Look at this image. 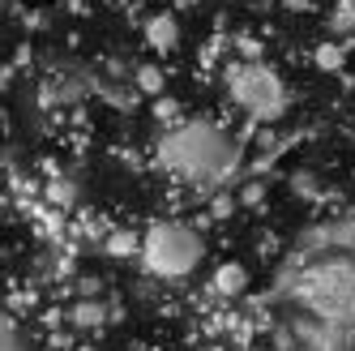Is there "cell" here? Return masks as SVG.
I'll use <instances>...</instances> for the list:
<instances>
[{
	"mask_svg": "<svg viewBox=\"0 0 355 351\" xmlns=\"http://www.w3.org/2000/svg\"><path fill=\"white\" fill-rule=\"evenodd\" d=\"M159 163L175 176V180L210 189V185L227 180V176L236 171L240 146L227 129H218L214 120H184V124H175V129L163 133Z\"/></svg>",
	"mask_w": 355,
	"mask_h": 351,
	"instance_id": "cell-1",
	"label": "cell"
},
{
	"mask_svg": "<svg viewBox=\"0 0 355 351\" xmlns=\"http://www.w3.org/2000/svg\"><path fill=\"white\" fill-rule=\"evenodd\" d=\"M141 266L155 274V279H184V274H193L201 266V257H206V244H201L197 228H189V223H155L150 228V236L141 240Z\"/></svg>",
	"mask_w": 355,
	"mask_h": 351,
	"instance_id": "cell-2",
	"label": "cell"
},
{
	"mask_svg": "<svg viewBox=\"0 0 355 351\" xmlns=\"http://www.w3.org/2000/svg\"><path fill=\"white\" fill-rule=\"evenodd\" d=\"M232 99H236L244 112L261 116V120H270V116H278V112L287 108L283 82H278L270 69H261V65H240L232 73Z\"/></svg>",
	"mask_w": 355,
	"mask_h": 351,
	"instance_id": "cell-3",
	"label": "cell"
},
{
	"mask_svg": "<svg viewBox=\"0 0 355 351\" xmlns=\"http://www.w3.org/2000/svg\"><path fill=\"white\" fill-rule=\"evenodd\" d=\"M244 283H248V274H244V266H240V262L218 266V270H214V279H210V287H214L218 296H240V291H244Z\"/></svg>",
	"mask_w": 355,
	"mask_h": 351,
	"instance_id": "cell-4",
	"label": "cell"
},
{
	"mask_svg": "<svg viewBox=\"0 0 355 351\" xmlns=\"http://www.w3.org/2000/svg\"><path fill=\"white\" fill-rule=\"evenodd\" d=\"M175 35H180V31H175V17H171V13H159V17H150V26H146V39L155 43V47H171V43H175Z\"/></svg>",
	"mask_w": 355,
	"mask_h": 351,
	"instance_id": "cell-5",
	"label": "cell"
},
{
	"mask_svg": "<svg viewBox=\"0 0 355 351\" xmlns=\"http://www.w3.org/2000/svg\"><path fill=\"white\" fill-rule=\"evenodd\" d=\"M0 351H26V339H21V330L0 313Z\"/></svg>",
	"mask_w": 355,
	"mask_h": 351,
	"instance_id": "cell-6",
	"label": "cell"
},
{
	"mask_svg": "<svg viewBox=\"0 0 355 351\" xmlns=\"http://www.w3.org/2000/svg\"><path fill=\"white\" fill-rule=\"evenodd\" d=\"M137 248H141V240L129 236V232H116V236H112V253H116V257H133Z\"/></svg>",
	"mask_w": 355,
	"mask_h": 351,
	"instance_id": "cell-7",
	"label": "cell"
},
{
	"mask_svg": "<svg viewBox=\"0 0 355 351\" xmlns=\"http://www.w3.org/2000/svg\"><path fill=\"white\" fill-rule=\"evenodd\" d=\"M98 317H103V309H98V305H78V321L82 325H94Z\"/></svg>",
	"mask_w": 355,
	"mask_h": 351,
	"instance_id": "cell-8",
	"label": "cell"
}]
</instances>
